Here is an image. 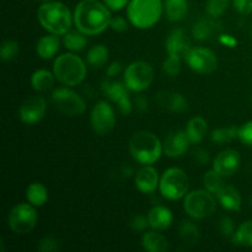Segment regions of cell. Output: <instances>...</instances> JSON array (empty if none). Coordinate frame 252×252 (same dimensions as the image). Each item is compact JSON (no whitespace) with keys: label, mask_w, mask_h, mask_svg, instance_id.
<instances>
[{"label":"cell","mask_w":252,"mask_h":252,"mask_svg":"<svg viewBox=\"0 0 252 252\" xmlns=\"http://www.w3.org/2000/svg\"><path fill=\"white\" fill-rule=\"evenodd\" d=\"M46 110L47 103L42 96H31L21 103L19 116L26 125H34L44 117Z\"/></svg>","instance_id":"obj_14"},{"label":"cell","mask_w":252,"mask_h":252,"mask_svg":"<svg viewBox=\"0 0 252 252\" xmlns=\"http://www.w3.org/2000/svg\"><path fill=\"white\" fill-rule=\"evenodd\" d=\"M129 226L134 231H144L148 226H150L149 219H148V217L143 216V214H135L130 218Z\"/></svg>","instance_id":"obj_38"},{"label":"cell","mask_w":252,"mask_h":252,"mask_svg":"<svg viewBox=\"0 0 252 252\" xmlns=\"http://www.w3.org/2000/svg\"><path fill=\"white\" fill-rule=\"evenodd\" d=\"M187 65L198 74H211L218 66V59L213 51L204 47H192L185 57Z\"/></svg>","instance_id":"obj_11"},{"label":"cell","mask_w":252,"mask_h":252,"mask_svg":"<svg viewBox=\"0 0 252 252\" xmlns=\"http://www.w3.org/2000/svg\"><path fill=\"white\" fill-rule=\"evenodd\" d=\"M59 241L53 236H46L38 244V250L42 252H54L59 250Z\"/></svg>","instance_id":"obj_39"},{"label":"cell","mask_w":252,"mask_h":252,"mask_svg":"<svg viewBox=\"0 0 252 252\" xmlns=\"http://www.w3.org/2000/svg\"><path fill=\"white\" fill-rule=\"evenodd\" d=\"M121 68H122V66H121V63L113 62V63L107 68V71H106V73H107L108 76H116L121 71Z\"/></svg>","instance_id":"obj_48"},{"label":"cell","mask_w":252,"mask_h":252,"mask_svg":"<svg viewBox=\"0 0 252 252\" xmlns=\"http://www.w3.org/2000/svg\"><path fill=\"white\" fill-rule=\"evenodd\" d=\"M191 140L186 130H174L164 140V153L170 158H180L189 150Z\"/></svg>","instance_id":"obj_16"},{"label":"cell","mask_w":252,"mask_h":252,"mask_svg":"<svg viewBox=\"0 0 252 252\" xmlns=\"http://www.w3.org/2000/svg\"><path fill=\"white\" fill-rule=\"evenodd\" d=\"M219 229L224 236H233L235 234V225L231 218L229 217H223L219 223Z\"/></svg>","instance_id":"obj_41"},{"label":"cell","mask_w":252,"mask_h":252,"mask_svg":"<svg viewBox=\"0 0 252 252\" xmlns=\"http://www.w3.org/2000/svg\"><path fill=\"white\" fill-rule=\"evenodd\" d=\"M217 30V25L209 19H202L193 25L192 34L197 41H206L213 36L214 31Z\"/></svg>","instance_id":"obj_29"},{"label":"cell","mask_w":252,"mask_h":252,"mask_svg":"<svg viewBox=\"0 0 252 252\" xmlns=\"http://www.w3.org/2000/svg\"><path fill=\"white\" fill-rule=\"evenodd\" d=\"M107 5L98 0H81L74 11V22L79 31L94 36L105 31L111 22Z\"/></svg>","instance_id":"obj_1"},{"label":"cell","mask_w":252,"mask_h":252,"mask_svg":"<svg viewBox=\"0 0 252 252\" xmlns=\"http://www.w3.org/2000/svg\"><path fill=\"white\" fill-rule=\"evenodd\" d=\"M91 127L96 134L106 135L116 125V113L112 106L106 101H98L91 111Z\"/></svg>","instance_id":"obj_12"},{"label":"cell","mask_w":252,"mask_h":252,"mask_svg":"<svg viewBox=\"0 0 252 252\" xmlns=\"http://www.w3.org/2000/svg\"><path fill=\"white\" fill-rule=\"evenodd\" d=\"M135 107L139 112H145L148 110V101L143 95H138L135 97Z\"/></svg>","instance_id":"obj_46"},{"label":"cell","mask_w":252,"mask_h":252,"mask_svg":"<svg viewBox=\"0 0 252 252\" xmlns=\"http://www.w3.org/2000/svg\"><path fill=\"white\" fill-rule=\"evenodd\" d=\"M157 100L162 107L171 112H185L189 108L187 101L180 93L174 91H160L157 94Z\"/></svg>","instance_id":"obj_19"},{"label":"cell","mask_w":252,"mask_h":252,"mask_svg":"<svg viewBox=\"0 0 252 252\" xmlns=\"http://www.w3.org/2000/svg\"><path fill=\"white\" fill-rule=\"evenodd\" d=\"M59 46H61V39L58 34H47L38 39L36 44V52L42 59H51L58 53Z\"/></svg>","instance_id":"obj_21"},{"label":"cell","mask_w":252,"mask_h":252,"mask_svg":"<svg viewBox=\"0 0 252 252\" xmlns=\"http://www.w3.org/2000/svg\"><path fill=\"white\" fill-rule=\"evenodd\" d=\"M184 208L193 219H204L216 212L217 202L213 193L207 189H197L185 196Z\"/></svg>","instance_id":"obj_7"},{"label":"cell","mask_w":252,"mask_h":252,"mask_svg":"<svg viewBox=\"0 0 252 252\" xmlns=\"http://www.w3.org/2000/svg\"><path fill=\"white\" fill-rule=\"evenodd\" d=\"M203 185L204 187H206L207 191H209L211 193L216 194L217 196L218 192L224 187L223 176H221L220 174H218L214 169L209 170V171H207L206 174H204Z\"/></svg>","instance_id":"obj_33"},{"label":"cell","mask_w":252,"mask_h":252,"mask_svg":"<svg viewBox=\"0 0 252 252\" xmlns=\"http://www.w3.org/2000/svg\"><path fill=\"white\" fill-rule=\"evenodd\" d=\"M108 57H110V52L107 47L103 44H96L89 49L86 61L93 68H102L108 62Z\"/></svg>","instance_id":"obj_28"},{"label":"cell","mask_w":252,"mask_h":252,"mask_svg":"<svg viewBox=\"0 0 252 252\" xmlns=\"http://www.w3.org/2000/svg\"><path fill=\"white\" fill-rule=\"evenodd\" d=\"M26 198L34 207H42L48 199V191L39 182H33L26 189Z\"/></svg>","instance_id":"obj_27"},{"label":"cell","mask_w":252,"mask_h":252,"mask_svg":"<svg viewBox=\"0 0 252 252\" xmlns=\"http://www.w3.org/2000/svg\"><path fill=\"white\" fill-rule=\"evenodd\" d=\"M63 43L69 51L80 52L85 48L88 41H86L85 33H83L81 31H70L64 34Z\"/></svg>","instance_id":"obj_31"},{"label":"cell","mask_w":252,"mask_h":252,"mask_svg":"<svg viewBox=\"0 0 252 252\" xmlns=\"http://www.w3.org/2000/svg\"><path fill=\"white\" fill-rule=\"evenodd\" d=\"M31 203L16 204L7 216L9 228L15 234H27L36 226L37 213Z\"/></svg>","instance_id":"obj_9"},{"label":"cell","mask_w":252,"mask_h":252,"mask_svg":"<svg viewBox=\"0 0 252 252\" xmlns=\"http://www.w3.org/2000/svg\"><path fill=\"white\" fill-rule=\"evenodd\" d=\"M162 7L161 0H130L127 9L128 20L137 29H150L161 17Z\"/></svg>","instance_id":"obj_4"},{"label":"cell","mask_w":252,"mask_h":252,"mask_svg":"<svg viewBox=\"0 0 252 252\" xmlns=\"http://www.w3.org/2000/svg\"><path fill=\"white\" fill-rule=\"evenodd\" d=\"M54 74L46 69H38L31 76V85L38 93H44L54 85Z\"/></svg>","instance_id":"obj_25"},{"label":"cell","mask_w":252,"mask_h":252,"mask_svg":"<svg viewBox=\"0 0 252 252\" xmlns=\"http://www.w3.org/2000/svg\"><path fill=\"white\" fill-rule=\"evenodd\" d=\"M135 187L142 193H153L160 184L159 175L155 167L145 165L135 174Z\"/></svg>","instance_id":"obj_18"},{"label":"cell","mask_w":252,"mask_h":252,"mask_svg":"<svg viewBox=\"0 0 252 252\" xmlns=\"http://www.w3.org/2000/svg\"><path fill=\"white\" fill-rule=\"evenodd\" d=\"M189 177L184 170L170 167L160 179V193L170 201H177L185 197L189 191Z\"/></svg>","instance_id":"obj_6"},{"label":"cell","mask_w":252,"mask_h":252,"mask_svg":"<svg viewBox=\"0 0 252 252\" xmlns=\"http://www.w3.org/2000/svg\"><path fill=\"white\" fill-rule=\"evenodd\" d=\"M193 157L196 162H198L199 165H206L209 162V153L206 152L204 149H201V148L194 150Z\"/></svg>","instance_id":"obj_45"},{"label":"cell","mask_w":252,"mask_h":252,"mask_svg":"<svg viewBox=\"0 0 252 252\" xmlns=\"http://www.w3.org/2000/svg\"><path fill=\"white\" fill-rule=\"evenodd\" d=\"M102 91L111 101L117 103L120 107V111L123 115H129L132 112L133 103L130 101L129 95H128V90L126 84L117 83V81H103L102 83Z\"/></svg>","instance_id":"obj_13"},{"label":"cell","mask_w":252,"mask_h":252,"mask_svg":"<svg viewBox=\"0 0 252 252\" xmlns=\"http://www.w3.org/2000/svg\"><path fill=\"white\" fill-rule=\"evenodd\" d=\"M179 236L185 245H194L199 239V230L192 221H182L179 226Z\"/></svg>","instance_id":"obj_30"},{"label":"cell","mask_w":252,"mask_h":252,"mask_svg":"<svg viewBox=\"0 0 252 252\" xmlns=\"http://www.w3.org/2000/svg\"><path fill=\"white\" fill-rule=\"evenodd\" d=\"M165 48L169 56L185 58L192 47L185 36V32L181 29H175L167 36L165 41Z\"/></svg>","instance_id":"obj_17"},{"label":"cell","mask_w":252,"mask_h":252,"mask_svg":"<svg viewBox=\"0 0 252 252\" xmlns=\"http://www.w3.org/2000/svg\"><path fill=\"white\" fill-rule=\"evenodd\" d=\"M238 137H239V128L235 127V126L218 128V129H214L211 134L212 140L219 145L233 142V140Z\"/></svg>","instance_id":"obj_32"},{"label":"cell","mask_w":252,"mask_h":252,"mask_svg":"<svg viewBox=\"0 0 252 252\" xmlns=\"http://www.w3.org/2000/svg\"><path fill=\"white\" fill-rule=\"evenodd\" d=\"M129 152L133 159L139 164L152 165L160 159L164 148L157 135L152 132L142 130L130 138Z\"/></svg>","instance_id":"obj_3"},{"label":"cell","mask_w":252,"mask_h":252,"mask_svg":"<svg viewBox=\"0 0 252 252\" xmlns=\"http://www.w3.org/2000/svg\"><path fill=\"white\" fill-rule=\"evenodd\" d=\"M189 10L187 0H166L165 1V12L170 21H180L185 17Z\"/></svg>","instance_id":"obj_26"},{"label":"cell","mask_w":252,"mask_h":252,"mask_svg":"<svg viewBox=\"0 0 252 252\" xmlns=\"http://www.w3.org/2000/svg\"><path fill=\"white\" fill-rule=\"evenodd\" d=\"M86 64L79 56L65 53L59 56L53 64V74L59 83L66 86L79 85L86 76Z\"/></svg>","instance_id":"obj_5"},{"label":"cell","mask_w":252,"mask_h":252,"mask_svg":"<svg viewBox=\"0 0 252 252\" xmlns=\"http://www.w3.org/2000/svg\"><path fill=\"white\" fill-rule=\"evenodd\" d=\"M239 139L244 143V144L252 147V121L245 123L243 127L239 128Z\"/></svg>","instance_id":"obj_40"},{"label":"cell","mask_w":252,"mask_h":252,"mask_svg":"<svg viewBox=\"0 0 252 252\" xmlns=\"http://www.w3.org/2000/svg\"><path fill=\"white\" fill-rule=\"evenodd\" d=\"M217 198L226 211H239L241 208V196L235 187L224 185L223 189L217 194Z\"/></svg>","instance_id":"obj_22"},{"label":"cell","mask_w":252,"mask_h":252,"mask_svg":"<svg viewBox=\"0 0 252 252\" xmlns=\"http://www.w3.org/2000/svg\"><path fill=\"white\" fill-rule=\"evenodd\" d=\"M154 79V70L147 62H133L125 71V84L133 93H142L149 88Z\"/></svg>","instance_id":"obj_8"},{"label":"cell","mask_w":252,"mask_h":252,"mask_svg":"<svg viewBox=\"0 0 252 252\" xmlns=\"http://www.w3.org/2000/svg\"><path fill=\"white\" fill-rule=\"evenodd\" d=\"M234 9L241 15H249L252 12V0H233Z\"/></svg>","instance_id":"obj_42"},{"label":"cell","mask_w":252,"mask_h":252,"mask_svg":"<svg viewBox=\"0 0 252 252\" xmlns=\"http://www.w3.org/2000/svg\"><path fill=\"white\" fill-rule=\"evenodd\" d=\"M37 1H51V0H37Z\"/></svg>","instance_id":"obj_50"},{"label":"cell","mask_w":252,"mask_h":252,"mask_svg":"<svg viewBox=\"0 0 252 252\" xmlns=\"http://www.w3.org/2000/svg\"><path fill=\"white\" fill-rule=\"evenodd\" d=\"M130 0H103L107 7L112 11H120L123 7L127 6V4H129Z\"/></svg>","instance_id":"obj_44"},{"label":"cell","mask_w":252,"mask_h":252,"mask_svg":"<svg viewBox=\"0 0 252 252\" xmlns=\"http://www.w3.org/2000/svg\"><path fill=\"white\" fill-rule=\"evenodd\" d=\"M219 42H220L221 44H224V46H228V47H234L236 46V39L234 38V37H231L230 34H221V36H219Z\"/></svg>","instance_id":"obj_47"},{"label":"cell","mask_w":252,"mask_h":252,"mask_svg":"<svg viewBox=\"0 0 252 252\" xmlns=\"http://www.w3.org/2000/svg\"><path fill=\"white\" fill-rule=\"evenodd\" d=\"M229 0H207L206 10L207 14L213 19H218L226 11Z\"/></svg>","instance_id":"obj_36"},{"label":"cell","mask_w":252,"mask_h":252,"mask_svg":"<svg viewBox=\"0 0 252 252\" xmlns=\"http://www.w3.org/2000/svg\"><path fill=\"white\" fill-rule=\"evenodd\" d=\"M207 129H208V126H207V121L204 118L193 117L187 125L186 133L191 143L197 144V143H201L206 137Z\"/></svg>","instance_id":"obj_24"},{"label":"cell","mask_w":252,"mask_h":252,"mask_svg":"<svg viewBox=\"0 0 252 252\" xmlns=\"http://www.w3.org/2000/svg\"><path fill=\"white\" fill-rule=\"evenodd\" d=\"M240 164V154L236 150L226 149L217 155L213 161V169L223 177H229L238 172Z\"/></svg>","instance_id":"obj_15"},{"label":"cell","mask_w":252,"mask_h":252,"mask_svg":"<svg viewBox=\"0 0 252 252\" xmlns=\"http://www.w3.org/2000/svg\"><path fill=\"white\" fill-rule=\"evenodd\" d=\"M20 52L19 43L12 39H7V41L2 42L1 48H0V58L4 62H10L17 57Z\"/></svg>","instance_id":"obj_35"},{"label":"cell","mask_w":252,"mask_h":252,"mask_svg":"<svg viewBox=\"0 0 252 252\" xmlns=\"http://www.w3.org/2000/svg\"><path fill=\"white\" fill-rule=\"evenodd\" d=\"M250 38L252 39V25H251V27H250Z\"/></svg>","instance_id":"obj_49"},{"label":"cell","mask_w":252,"mask_h":252,"mask_svg":"<svg viewBox=\"0 0 252 252\" xmlns=\"http://www.w3.org/2000/svg\"><path fill=\"white\" fill-rule=\"evenodd\" d=\"M142 245L149 252H165L169 249L167 240L158 231H148L143 235Z\"/></svg>","instance_id":"obj_23"},{"label":"cell","mask_w":252,"mask_h":252,"mask_svg":"<svg viewBox=\"0 0 252 252\" xmlns=\"http://www.w3.org/2000/svg\"><path fill=\"white\" fill-rule=\"evenodd\" d=\"M162 69H164L165 74H167L169 76L179 75L180 70H181V58L169 56L162 64Z\"/></svg>","instance_id":"obj_37"},{"label":"cell","mask_w":252,"mask_h":252,"mask_svg":"<svg viewBox=\"0 0 252 252\" xmlns=\"http://www.w3.org/2000/svg\"><path fill=\"white\" fill-rule=\"evenodd\" d=\"M110 27L116 32H126L128 30V24L126 19L121 16H116L111 19Z\"/></svg>","instance_id":"obj_43"},{"label":"cell","mask_w":252,"mask_h":252,"mask_svg":"<svg viewBox=\"0 0 252 252\" xmlns=\"http://www.w3.org/2000/svg\"><path fill=\"white\" fill-rule=\"evenodd\" d=\"M39 24L49 33L65 34L71 26V14L69 7L61 1H47L37 11Z\"/></svg>","instance_id":"obj_2"},{"label":"cell","mask_w":252,"mask_h":252,"mask_svg":"<svg viewBox=\"0 0 252 252\" xmlns=\"http://www.w3.org/2000/svg\"><path fill=\"white\" fill-rule=\"evenodd\" d=\"M149 224L154 230H166L170 228L174 220L172 212L167 207L157 206L148 214Z\"/></svg>","instance_id":"obj_20"},{"label":"cell","mask_w":252,"mask_h":252,"mask_svg":"<svg viewBox=\"0 0 252 252\" xmlns=\"http://www.w3.org/2000/svg\"><path fill=\"white\" fill-rule=\"evenodd\" d=\"M233 241L238 245L252 248V219L239 226L236 233L233 235Z\"/></svg>","instance_id":"obj_34"},{"label":"cell","mask_w":252,"mask_h":252,"mask_svg":"<svg viewBox=\"0 0 252 252\" xmlns=\"http://www.w3.org/2000/svg\"><path fill=\"white\" fill-rule=\"evenodd\" d=\"M52 101L59 112L70 117L81 116L86 111L85 101L75 91L68 88L56 89L52 94Z\"/></svg>","instance_id":"obj_10"}]
</instances>
